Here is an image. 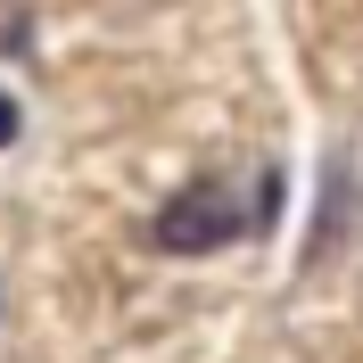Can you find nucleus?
Instances as JSON below:
<instances>
[{"instance_id":"obj_1","label":"nucleus","mask_w":363,"mask_h":363,"mask_svg":"<svg viewBox=\"0 0 363 363\" xmlns=\"http://www.w3.org/2000/svg\"><path fill=\"white\" fill-rule=\"evenodd\" d=\"M248 231V215L215 190V182H199V190H182V199H165L157 206V248H174V256H206V248H231Z\"/></svg>"}]
</instances>
